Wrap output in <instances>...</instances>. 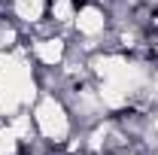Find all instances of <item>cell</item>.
Masks as SVG:
<instances>
[{
    "label": "cell",
    "instance_id": "obj_1",
    "mask_svg": "<svg viewBox=\"0 0 158 155\" xmlns=\"http://www.w3.org/2000/svg\"><path fill=\"white\" fill-rule=\"evenodd\" d=\"M34 125H37V131H40L43 140L64 143L67 134H70V113H67V107L55 94H46L34 107Z\"/></svg>",
    "mask_w": 158,
    "mask_h": 155
},
{
    "label": "cell",
    "instance_id": "obj_2",
    "mask_svg": "<svg viewBox=\"0 0 158 155\" xmlns=\"http://www.w3.org/2000/svg\"><path fill=\"white\" fill-rule=\"evenodd\" d=\"M73 24H76V31L82 34V37H88V40H98L100 34L106 31V12L88 3V6L76 9V19H73Z\"/></svg>",
    "mask_w": 158,
    "mask_h": 155
},
{
    "label": "cell",
    "instance_id": "obj_3",
    "mask_svg": "<svg viewBox=\"0 0 158 155\" xmlns=\"http://www.w3.org/2000/svg\"><path fill=\"white\" fill-rule=\"evenodd\" d=\"M64 52H67V43L55 34H49V37H40L34 40V58L40 64H46V67H55L64 61Z\"/></svg>",
    "mask_w": 158,
    "mask_h": 155
},
{
    "label": "cell",
    "instance_id": "obj_4",
    "mask_svg": "<svg viewBox=\"0 0 158 155\" xmlns=\"http://www.w3.org/2000/svg\"><path fill=\"white\" fill-rule=\"evenodd\" d=\"M12 12L24 24H37L46 12V0H12Z\"/></svg>",
    "mask_w": 158,
    "mask_h": 155
},
{
    "label": "cell",
    "instance_id": "obj_5",
    "mask_svg": "<svg viewBox=\"0 0 158 155\" xmlns=\"http://www.w3.org/2000/svg\"><path fill=\"white\" fill-rule=\"evenodd\" d=\"M73 19H76L73 0H52V21L55 24H73Z\"/></svg>",
    "mask_w": 158,
    "mask_h": 155
},
{
    "label": "cell",
    "instance_id": "obj_6",
    "mask_svg": "<svg viewBox=\"0 0 158 155\" xmlns=\"http://www.w3.org/2000/svg\"><path fill=\"white\" fill-rule=\"evenodd\" d=\"M155 55H158V43H155Z\"/></svg>",
    "mask_w": 158,
    "mask_h": 155
}]
</instances>
